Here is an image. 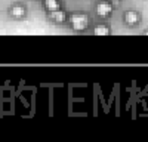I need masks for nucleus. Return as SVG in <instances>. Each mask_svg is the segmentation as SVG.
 Masks as SVG:
<instances>
[{
  "instance_id": "0eeeda50",
  "label": "nucleus",
  "mask_w": 148,
  "mask_h": 142,
  "mask_svg": "<svg viewBox=\"0 0 148 142\" xmlns=\"http://www.w3.org/2000/svg\"><path fill=\"white\" fill-rule=\"evenodd\" d=\"M93 34L95 36H110L111 30H110L108 25H105V24H99V25H96L93 28Z\"/></svg>"
},
{
  "instance_id": "7ed1b4c3",
  "label": "nucleus",
  "mask_w": 148,
  "mask_h": 142,
  "mask_svg": "<svg viewBox=\"0 0 148 142\" xmlns=\"http://www.w3.org/2000/svg\"><path fill=\"white\" fill-rule=\"evenodd\" d=\"M8 14H9V16H10L12 19L19 21V19H24V18L27 16V9H25V6H24V5L15 3V5H12V6L9 8Z\"/></svg>"
},
{
  "instance_id": "423d86ee",
  "label": "nucleus",
  "mask_w": 148,
  "mask_h": 142,
  "mask_svg": "<svg viewBox=\"0 0 148 142\" xmlns=\"http://www.w3.org/2000/svg\"><path fill=\"white\" fill-rule=\"evenodd\" d=\"M43 8L46 12H53V10L61 9V3H59V0H45Z\"/></svg>"
},
{
  "instance_id": "39448f33",
  "label": "nucleus",
  "mask_w": 148,
  "mask_h": 142,
  "mask_svg": "<svg viewBox=\"0 0 148 142\" xmlns=\"http://www.w3.org/2000/svg\"><path fill=\"white\" fill-rule=\"evenodd\" d=\"M47 18L55 24H64L68 16L62 9H58V10H53V12H47Z\"/></svg>"
},
{
  "instance_id": "20e7f679",
  "label": "nucleus",
  "mask_w": 148,
  "mask_h": 142,
  "mask_svg": "<svg viewBox=\"0 0 148 142\" xmlns=\"http://www.w3.org/2000/svg\"><path fill=\"white\" fill-rule=\"evenodd\" d=\"M123 21H125V24H127V25L135 27L142 21V15L138 10H126L125 15H123Z\"/></svg>"
},
{
  "instance_id": "6e6552de",
  "label": "nucleus",
  "mask_w": 148,
  "mask_h": 142,
  "mask_svg": "<svg viewBox=\"0 0 148 142\" xmlns=\"http://www.w3.org/2000/svg\"><path fill=\"white\" fill-rule=\"evenodd\" d=\"M108 2H110V3H113V5L116 6V5H119V3L121 2V0H108Z\"/></svg>"
},
{
  "instance_id": "f03ea898",
  "label": "nucleus",
  "mask_w": 148,
  "mask_h": 142,
  "mask_svg": "<svg viewBox=\"0 0 148 142\" xmlns=\"http://www.w3.org/2000/svg\"><path fill=\"white\" fill-rule=\"evenodd\" d=\"M114 10V5L110 3L108 0H102V2H98L96 6H95V14L99 16L101 19H107L111 16Z\"/></svg>"
},
{
  "instance_id": "f257e3e1",
  "label": "nucleus",
  "mask_w": 148,
  "mask_h": 142,
  "mask_svg": "<svg viewBox=\"0 0 148 142\" xmlns=\"http://www.w3.org/2000/svg\"><path fill=\"white\" fill-rule=\"evenodd\" d=\"M67 21H68L70 28L76 33L86 31L90 25V18H89L88 14H84V12H73V14L67 18Z\"/></svg>"
}]
</instances>
